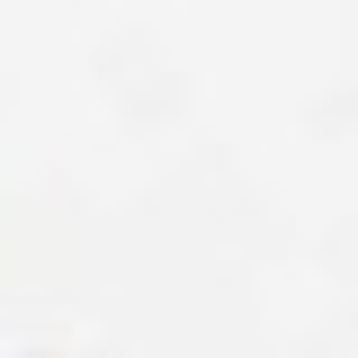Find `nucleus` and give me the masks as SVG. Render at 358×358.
<instances>
[]
</instances>
